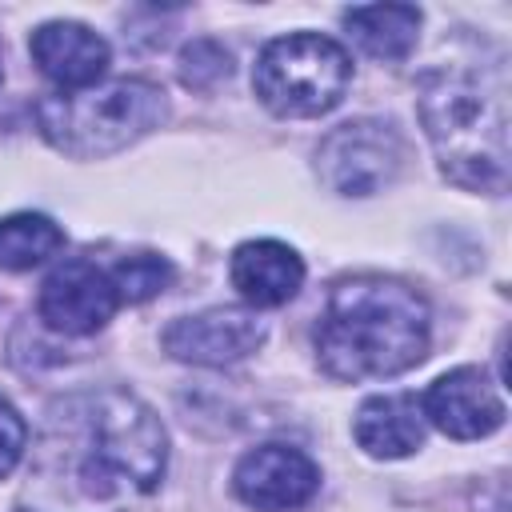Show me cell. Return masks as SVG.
I'll list each match as a JSON object with an SVG mask.
<instances>
[{"mask_svg":"<svg viewBox=\"0 0 512 512\" xmlns=\"http://www.w3.org/2000/svg\"><path fill=\"white\" fill-rule=\"evenodd\" d=\"M164 464L168 436L160 416L140 396L104 388L56 408L28 476V492L36 488V496L48 500L64 488V512H116L120 504L156 492Z\"/></svg>","mask_w":512,"mask_h":512,"instance_id":"cell-1","label":"cell"},{"mask_svg":"<svg viewBox=\"0 0 512 512\" xmlns=\"http://www.w3.org/2000/svg\"><path fill=\"white\" fill-rule=\"evenodd\" d=\"M432 316L416 288L384 276L340 280L316 324L320 368L336 380H384L428 356Z\"/></svg>","mask_w":512,"mask_h":512,"instance_id":"cell-2","label":"cell"},{"mask_svg":"<svg viewBox=\"0 0 512 512\" xmlns=\"http://www.w3.org/2000/svg\"><path fill=\"white\" fill-rule=\"evenodd\" d=\"M420 120L440 172L468 188L500 196L508 188V88L500 68L440 64L420 76Z\"/></svg>","mask_w":512,"mask_h":512,"instance_id":"cell-3","label":"cell"},{"mask_svg":"<svg viewBox=\"0 0 512 512\" xmlns=\"http://www.w3.org/2000/svg\"><path fill=\"white\" fill-rule=\"evenodd\" d=\"M168 116L164 88L152 80H112L84 92H56L36 100V124L44 140L76 160L112 156L132 140L160 128Z\"/></svg>","mask_w":512,"mask_h":512,"instance_id":"cell-4","label":"cell"},{"mask_svg":"<svg viewBox=\"0 0 512 512\" xmlns=\"http://www.w3.org/2000/svg\"><path fill=\"white\" fill-rule=\"evenodd\" d=\"M348 80H352L348 52L320 32H292L268 40L252 72V88L260 104L288 120L332 112L344 100Z\"/></svg>","mask_w":512,"mask_h":512,"instance_id":"cell-5","label":"cell"},{"mask_svg":"<svg viewBox=\"0 0 512 512\" xmlns=\"http://www.w3.org/2000/svg\"><path fill=\"white\" fill-rule=\"evenodd\" d=\"M404 168V144L392 124L352 120L332 128L320 140L316 172L336 196H372L384 192Z\"/></svg>","mask_w":512,"mask_h":512,"instance_id":"cell-6","label":"cell"},{"mask_svg":"<svg viewBox=\"0 0 512 512\" xmlns=\"http://www.w3.org/2000/svg\"><path fill=\"white\" fill-rule=\"evenodd\" d=\"M116 308H120V292H116L108 268H100L96 260H84V256L56 264L48 272V280L40 284V300H36L40 320L64 336L100 332L116 316Z\"/></svg>","mask_w":512,"mask_h":512,"instance_id":"cell-7","label":"cell"},{"mask_svg":"<svg viewBox=\"0 0 512 512\" xmlns=\"http://www.w3.org/2000/svg\"><path fill=\"white\" fill-rule=\"evenodd\" d=\"M160 340L172 360L224 368L252 356L264 344V320L248 308H208V312L172 320Z\"/></svg>","mask_w":512,"mask_h":512,"instance_id":"cell-8","label":"cell"},{"mask_svg":"<svg viewBox=\"0 0 512 512\" xmlns=\"http://www.w3.org/2000/svg\"><path fill=\"white\" fill-rule=\"evenodd\" d=\"M236 496L256 512H292L304 508L320 488V468L308 452L292 444H260L240 456L232 472Z\"/></svg>","mask_w":512,"mask_h":512,"instance_id":"cell-9","label":"cell"},{"mask_svg":"<svg viewBox=\"0 0 512 512\" xmlns=\"http://www.w3.org/2000/svg\"><path fill=\"white\" fill-rule=\"evenodd\" d=\"M420 416L452 440H480L504 424V400L484 368H452L420 396Z\"/></svg>","mask_w":512,"mask_h":512,"instance_id":"cell-10","label":"cell"},{"mask_svg":"<svg viewBox=\"0 0 512 512\" xmlns=\"http://www.w3.org/2000/svg\"><path fill=\"white\" fill-rule=\"evenodd\" d=\"M28 52L36 68L60 88V92H84L108 72V40L96 36L88 24L76 20H48L32 32Z\"/></svg>","mask_w":512,"mask_h":512,"instance_id":"cell-11","label":"cell"},{"mask_svg":"<svg viewBox=\"0 0 512 512\" xmlns=\"http://www.w3.org/2000/svg\"><path fill=\"white\" fill-rule=\"evenodd\" d=\"M232 288L256 308L288 304L304 284V260L280 240H248L232 252L228 264Z\"/></svg>","mask_w":512,"mask_h":512,"instance_id":"cell-12","label":"cell"},{"mask_svg":"<svg viewBox=\"0 0 512 512\" xmlns=\"http://www.w3.org/2000/svg\"><path fill=\"white\" fill-rule=\"evenodd\" d=\"M352 436L356 444L376 456V460H400L412 456L424 444V416H420V400L412 392H396V396H372L360 404L356 420H352Z\"/></svg>","mask_w":512,"mask_h":512,"instance_id":"cell-13","label":"cell"},{"mask_svg":"<svg viewBox=\"0 0 512 512\" xmlns=\"http://www.w3.org/2000/svg\"><path fill=\"white\" fill-rule=\"evenodd\" d=\"M344 28L376 60H404L420 36V8L412 4H364L344 12Z\"/></svg>","mask_w":512,"mask_h":512,"instance_id":"cell-14","label":"cell"},{"mask_svg":"<svg viewBox=\"0 0 512 512\" xmlns=\"http://www.w3.org/2000/svg\"><path fill=\"white\" fill-rule=\"evenodd\" d=\"M64 248V228L40 212H16L0 220V268L28 272Z\"/></svg>","mask_w":512,"mask_h":512,"instance_id":"cell-15","label":"cell"},{"mask_svg":"<svg viewBox=\"0 0 512 512\" xmlns=\"http://www.w3.org/2000/svg\"><path fill=\"white\" fill-rule=\"evenodd\" d=\"M108 276L120 292V304H144L172 284V264L164 256L136 252V256H124L116 268H108Z\"/></svg>","mask_w":512,"mask_h":512,"instance_id":"cell-16","label":"cell"},{"mask_svg":"<svg viewBox=\"0 0 512 512\" xmlns=\"http://www.w3.org/2000/svg\"><path fill=\"white\" fill-rule=\"evenodd\" d=\"M228 72H232V56H228V48L220 40L204 36V40H192L180 52V80L188 88H196V92L216 88L220 80H228Z\"/></svg>","mask_w":512,"mask_h":512,"instance_id":"cell-17","label":"cell"},{"mask_svg":"<svg viewBox=\"0 0 512 512\" xmlns=\"http://www.w3.org/2000/svg\"><path fill=\"white\" fill-rule=\"evenodd\" d=\"M24 448H28V424L8 400H0V480L20 464Z\"/></svg>","mask_w":512,"mask_h":512,"instance_id":"cell-18","label":"cell"},{"mask_svg":"<svg viewBox=\"0 0 512 512\" xmlns=\"http://www.w3.org/2000/svg\"><path fill=\"white\" fill-rule=\"evenodd\" d=\"M0 80H4V60H0Z\"/></svg>","mask_w":512,"mask_h":512,"instance_id":"cell-19","label":"cell"}]
</instances>
